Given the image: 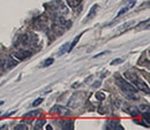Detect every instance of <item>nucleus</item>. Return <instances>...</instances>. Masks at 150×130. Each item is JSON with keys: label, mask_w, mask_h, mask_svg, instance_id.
<instances>
[{"label": "nucleus", "mask_w": 150, "mask_h": 130, "mask_svg": "<svg viewBox=\"0 0 150 130\" xmlns=\"http://www.w3.org/2000/svg\"><path fill=\"white\" fill-rule=\"evenodd\" d=\"M96 98L97 99H99V100H104V98H105V96H104V93H97L96 94Z\"/></svg>", "instance_id": "nucleus-18"}, {"label": "nucleus", "mask_w": 150, "mask_h": 130, "mask_svg": "<svg viewBox=\"0 0 150 130\" xmlns=\"http://www.w3.org/2000/svg\"><path fill=\"white\" fill-rule=\"evenodd\" d=\"M60 124H61V129H64V130L73 129V121H71V120H68V121H62V122H60Z\"/></svg>", "instance_id": "nucleus-7"}, {"label": "nucleus", "mask_w": 150, "mask_h": 130, "mask_svg": "<svg viewBox=\"0 0 150 130\" xmlns=\"http://www.w3.org/2000/svg\"><path fill=\"white\" fill-rule=\"evenodd\" d=\"M115 81H117V84L120 86V89L125 93H127L129 97H131V94H133V93L137 92V89H136L133 84L126 82V79H124L122 77H117Z\"/></svg>", "instance_id": "nucleus-2"}, {"label": "nucleus", "mask_w": 150, "mask_h": 130, "mask_svg": "<svg viewBox=\"0 0 150 130\" xmlns=\"http://www.w3.org/2000/svg\"><path fill=\"white\" fill-rule=\"evenodd\" d=\"M46 129H47V130H51V129H52V127H51V126H47V127H46Z\"/></svg>", "instance_id": "nucleus-22"}, {"label": "nucleus", "mask_w": 150, "mask_h": 130, "mask_svg": "<svg viewBox=\"0 0 150 130\" xmlns=\"http://www.w3.org/2000/svg\"><path fill=\"white\" fill-rule=\"evenodd\" d=\"M80 37H81V35H77V36H76V37L74 38V40H73V43H72V44L69 45V47H68V50H67L68 52H71V51H72V50L74 48V47H75V45L77 44V41L80 40Z\"/></svg>", "instance_id": "nucleus-11"}, {"label": "nucleus", "mask_w": 150, "mask_h": 130, "mask_svg": "<svg viewBox=\"0 0 150 130\" xmlns=\"http://www.w3.org/2000/svg\"><path fill=\"white\" fill-rule=\"evenodd\" d=\"M125 77L127 78V79H129L132 83H133V85L137 89V90H142V91H144V92H149V86L137 76L136 73H132V72H126L125 73Z\"/></svg>", "instance_id": "nucleus-1"}, {"label": "nucleus", "mask_w": 150, "mask_h": 130, "mask_svg": "<svg viewBox=\"0 0 150 130\" xmlns=\"http://www.w3.org/2000/svg\"><path fill=\"white\" fill-rule=\"evenodd\" d=\"M51 113H58V114H61V115H67V114H69V111H67L64 106L54 105V106L51 108Z\"/></svg>", "instance_id": "nucleus-4"}, {"label": "nucleus", "mask_w": 150, "mask_h": 130, "mask_svg": "<svg viewBox=\"0 0 150 130\" xmlns=\"http://www.w3.org/2000/svg\"><path fill=\"white\" fill-rule=\"evenodd\" d=\"M106 129H110V130H124L122 128V126L121 124H119V122H117V121H110L108 124H106Z\"/></svg>", "instance_id": "nucleus-6"}, {"label": "nucleus", "mask_w": 150, "mask_h": 130, "mask_svg": "<svg viewBox=\"0 0 150 130\" xmlns=\"http://www.w3.org/2000/svg\"><path fill=\"white\" fill-rule=\"evenodd\" d=\"M128 9H129V7H124V8H122V9H121V11H120V12H119L118 14H117V18H118V16H120L121 14H124L125 12H127Z\"/></svg>", "instance_id": "nucleus-17"}, {"label": "nucleus", "mask_w": 150, "mask_h": 130, "mask_svg": "<svg viewBox=\"0 0 150 130\" xmlns=\"http://www.w3.org/2000/svg\"><path fill=\"white\" fill-rule=\"evenodd\" d=\"M125 111H127L131 115H133V116H137V115H139V111H137L136 107H129L128 110H125Z\"/></svg>", "instance_id": "nucleus-13"}, {"label": "nucleus", "mask_w": 150, "mask_h": 130, "mask_svg": "<svg viewBox=\"0 0 150 130\" xmlns=\"http://www.w3.org/2000/svg\"><path fill=\"white\" fill-rule=\"evenodd\" d=\"M45 124V120L44 119H39V120H37L36 121V123H35V129H43V126Z\"/></svg>", "instance_id": "nucleus-10"}, {"label": "nucleus", "mask_w": 150, "mask_h": 130, "mask_svg": "<svg viewBox=\"0 0 150 130\" xmlns=\"http://www.w3.org/2000/svg\"><path fill=\"white\" fill-rule=\"evenodd\" d=\"M40 103H43V98H37L34 103H33V107H36V106H38Z\"/></svg>", "instance_id": "nucleus-15"}, {"label": "nucleus", "mask_w": 150, "mask_h": 130, "mask_svg": "<svg viewBox=\"0 0 150 130\" xmlns=\"http://www.w3.org/2000/svg\"><path fill=\"white\" fill-rule=\"evenodd\" d=\"M67 45H68V44H65V45H64L62 50H60V51H59V54H58V56H62V54L65 53V51H66V47H67Z\"/></svg>", "instance_id": "nucleus-19"}, {"label": "nucleus", "mask_w": 150, "mask_h": 130, "mask_svg": "<svg viewBox=\"0 0 150 130\" xmlns=\"http://www.w3.org/2000/svg\"><path fill=\"white\" fill-rule=\"evenodd\" d=\"M14 129L15 130H27V127H25L24 124H18Z\"/></svg>", "instance_id": "nucleus-16"}, {"label": "nucleus", "mask_w": 150, "mask_h": 130, "mask_svg": "<svg viewBox=\"0 0 150 130\" xmlns=\"http://www.w3.org/2000/svg\"><path fill=\"white\" fill-rule=\"evenodd\" d=\"M81 2H82V0H67L68 6H71V7H77Z\"/></svg>", "instance_id": "nucleus-12"}, {"label": "nucleus", "mask_w": 150, "mask_h": 130, "mask_svg": "<svg viewBox=\"0 0 150 130\" xmlns=\"http://www.w3.org/2000/svg\"><path fill=\"white\" fill-rule=\"evenodd\" d=\"M18 63H19V62H18L16 60H14V59H12V58H9V59H8V62H7L6 65H5V67L9 69V68H13V67H15V66H16Z\"/></svg>", "instance_id": "nucleus-9"}, {"label": "nucleus", "mask_w": 150, "mask_h": 130, "mask_svg": "<svg viewBox=\"0 0 150 130\" xmlns=\"http://www.w3.org/2000/svg\"><path fill=\"white\" fill-rule=\"evenodd\" d=\"M99 8V6L97 5V4H95L94 6L91 7V9L89 11V13H88V15H87V20H90L93 19L95 15H96V12H97V9Z\"/></svg>", "instance_id": "nucleus-8"}, {"label": "nucleus", "mask_w": 150, "mask_h": 130, "mask_svg": "<svg viewBox=\"0 0 150 130\" xmlns=\"http://www.w3.org/2000/svg\"><path fill=\"white\" fill-rule=\"evenodd\" d=\"M120 62H122V60H121V59H115V60H113L111 65H119Z\"/></svg>", "instance_id": "nucleus-21"}, {"label": "nucleus", "mask_w": 150, "mask_h": 130, "mask_svg": "<svg viewBox=\"0 0 150 130\" xmlns=\"http://www.w3.org/2000/svg\"><path fill=\"white\" fill-rule=\"evenodd\" d=\"M83 97H84L83 93H81V92L74 93V94L71 97V99H69L68 106H69L71 108H76V107H79L80 104H81V101L83 100Z\"/></svg>", "instance_id": "nucleus-3"}, {"label": "nucleus", "mask_w": 150, "mask_h": 130, "mask_svg": "<svg viewBox=\"0 0 150 130\" xmlns=\"http://www.w3.org/2000/svg\"><path fill=\"white\" fill-rule=\"evenodd\" d=\"M53 62H54V60H53L52 58H49V59H46V60L44 61L43 66H44V67H49V66H51V65H52Z\"/></svg>", "instance_id": "nucleus-14"}, {"label": "nucleus", "mask_w": 150, "mask_h": 130, "mask_svg": "<svg viewBox=\"0 0 150 130\" xmlns=\"http://www.w3.org/2000/svg\"><path fill=\"white\" fill-rule=\"evenodd\" d=\"M38 114H39V112H30V113L25 114V116H35V115H38Z\"/></svg>", "instance_id": "nucleus-20"}, {"label": "nucleus", "mask_w": 150, "mask_h": 130, "mask_svg": "<svg viewBox=\"0 0 150 130\" xmlns=\"http://www.w3.org/2000/svg\"><path fill=\"white\" fill-rule=\"evenodd\" d=\"M31 56V52L30 51H24V50H22V51H19V52H16V53H14V56L15 58H18L19 60H24V59H28L29 56Z\"/></svg>", "instance_id": "nucleus-5"}]
</instances>
